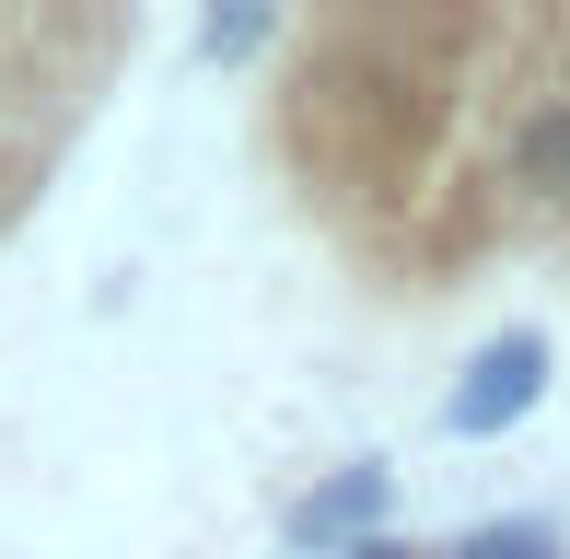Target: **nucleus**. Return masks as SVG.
<instances>
[{
	"label": "nucleus",
	"mask_w": 570,
	"mask_h": 559,
	"mask_svg": "<svg viewBox=\"0 0 570 559\" xmlns=\"http://www.w3.org/2000/svg\"><path fill=\"white\" fill-rule=\"evenodd\" d=\"M548 362H559V350L535 339V326H501V339H489L478 362L454 373L443 431H454V443H501V431H524V420H535V396H548Z\"/></svg>",
	"instance_id": "nucleus-1"
},
{
	"label": "nucleus",
	"mask_w": 570,
	"mask_h": 559,
	"mask_svg": "<svg viewBox=\"0 0 570 559\" xmlns=\"http://www.w3.org/2000/svg\"><path fill=\"white\" fill-rule=\"evenodd\" d=\"M338 559H431V548H407V537H361V548H338Z\"/></svg>",
	"instance_id": "nucleus-6"
},
{
	"label": "nucleus",
	"mask_w": 570,
	"mask_h": 559,
	"mask_svg": "<svg viewBox=\"0 0 570 559\" xmlns=\"http://www.w3.org/2000/svg\"><path fill=\"white\" fill-rule=\"evenodd\" d=\"M454 559H559V537H548V524H478Z\"/></svg>",
	"instance_id": "nucleus-5"
},
{
	"label": "nucleus",
	"mask_w": 570,
	"mask_h": 559,
	"mask_svg": "<svg viewBox=\"0 0 570 559\" xmlns=\"http://www.w3.org/2000/svg\"><path fill=\"white\" fill-rule=\"evenodd\" d=\"M279 36V12H198V70H233Z\"/></svg>",
	"instance_id": "nucleus-4"
},
{
	"label": "nucleus",
	"mask_w": 570,
	"mask_h": 559,
	"mask_svg": "<svg viewBox=\"0 0 570 559\" xmlns=\"http://www.w3.org/2000/svg\"><path fill=\"white\" fill-rule=\"evenodd\" d=\"M501 175L535 198V210H570V94H524V106H512Z\"/></svg>",
	"instance_id": "nucleus-3"
},
{
	"label": "nucleus",
	"mask_w": 570,
	"mask_h": 559,
	"mask_svg": "<svg viewBox=\"0 0 570 559\" xmlns=\"http://www.w3.org/2000/svg\"><path fill=\"white\" fill-rule=\"evenodd\" d=\"M384 513H396V467H338V478H315V490L292 501V548H315V559H338L361 537H384Z\"/></svg>",
	"instance_id": "nucleus-2"
}]
</instances>
